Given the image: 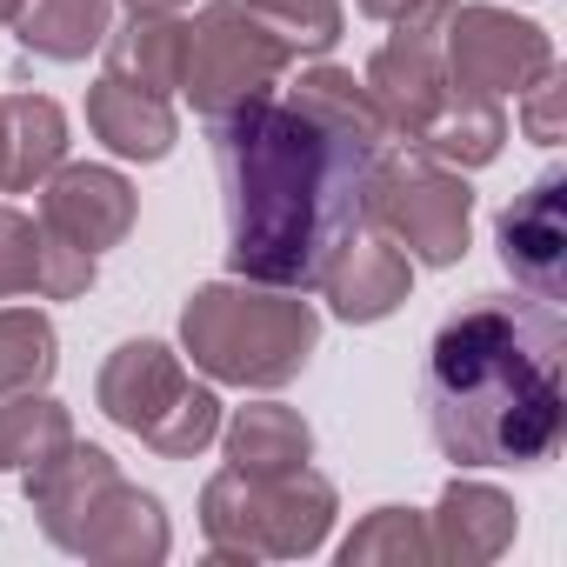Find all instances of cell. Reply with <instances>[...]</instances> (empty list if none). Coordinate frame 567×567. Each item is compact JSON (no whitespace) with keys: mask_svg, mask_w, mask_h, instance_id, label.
<instances>
[{"mask_svg":"<svg viewBox=\"0 0 567 567\" xmlns=\"http://www.w3.org/2000/svg\"><path fill=\"white\" fill-rule=\"evenodd\" d=\"M127 8H134V14H181L187 0H127Z\"/></svg>","mask_w":567,"mask_h":567,"instance_id":"cell-26","label":"cell"},{"mask_svg":"<svg viewBox=\"0 0 567 567\" xmlns=\"http://www.w3.org/2000/svg\"><path fill=\"white\" fill-rule=\"evenodd\" d=\"M101 408L141 434L154 454H200L214 434H220V401L181 368L174 348L161 341H127L114 348V361L101 368Z\"/></svg>","mask_w":567,"mask_h":567,"instance_id":"cell-8","label":"cell"},{"mask_svg":"<svg viewBox=\"0 0 567 567\" xmlns=\"http://www.w3.org/2000/svg\"><path fill=\"white\" fill-rule=\"evenodd\" d=\"M54 321L41 308H0V401L41 394L54 381Z\"/></svg>","mask_w":567,"mask_h":567,"instance_id":"cell-21","label":"cell"},{"mask_svg":"<svg viewBox=\"0 0 567 567\" xmlns=\"http://www.w3.org/2000/svg\"><path fill=\"white\" fill-rule=\"evenodd\" d=\"M408 288H414V260H408L394 240H381V234L368 227V234H354V240L328 260V274H321L315 295H328V308H334L341 321H388V315L408 301Z\"/></svg>","mask_w":567,"mask_h":567,"instance_id":"cell-14","label":"cell"},{"mask_svg":"<svg viewBox=\"0 0 567 567\" xmlns=\"http://www.w3.org/2000/svg\"><path fill=\"white\" fill-rule=\"evenodd\" d=\"M447 14L454 0H414L394 21L388 48L368 61V101L381 107L388 134H401L408 147L447 161V167H487L507 141V107L501 101H461L447 81Z\"/></svg>","mask_w":567,"mask_h":567,"instance_id":"cell-3","label":"cell"},{"mask_svg":"<svg viewBox=\"0 0 567 567\" xmlns=\"http://www.w3.org/2000/svg\"><path fill=\"white\" fill-rule=\"evenodd\" d=\"M474 187L434 154H381L361 187V227L394 240L421 267H454L467 254Z\"/></svg>","mask_w":567,"mask_h":567,"instance_id":"cell-7","label":"cell"},{"mask_svg":"<svg viewBox=\"0 0 567 567\" xmlns=\"http://www.w3.org/2000/svg\"><path fill=\"white\" fill-rule=\"evenodd\" d=\"M101 54H107L101 74L174 94V87H181V54H187V21H174V14H134L121 34L107 28Z\"/></svg>","mask_w":567,"mask_h":567,"instance_id":"cell-18","label":"cell"},{"mask_svg":"<svg viewBox=\"0 0 567 567\" xmlns=\"http://www.w3.org/2000/svg\"><path fill=\"white\" fill-rule=\"evenodd\" d=\"M68 154V114L48 94H0V194L41 187Z\"/></svg>","mask_w":567,"mask_h":567,"instance_id":"cell-16","label":"cell"},{"mask_svg":"<svg viewBox=\"0 0 567 567\" xmlns=\"http://www.w3.org/2000/svg\"><path fill=\"white\" fill-rule=\"evenodd\" d=\"M74 441L68 427V408L41 401V394H8V408H0V467H41L48 454H61Z\"/></svg>","mask_w":567,"mask_h":567,"instance_id":"cell-22","label":"cell"},{"mask_svg":"<svg viewBox=\"0 0 567 567\" xmlns=\"http://www.w3.org/2000/svg\"><path fill=\"white\" fill-rule=\"evenodd\" d=\"M441 54L461 101H507L554 68V41L507 8H454Z\"/></svg>","mask_w":567,"mask_h":567,"instance_id":"cell-10","label":"cell"},{"mask_svg":"<svg viewBox=\"0 0 567 567\" xmlns=\"http://www.w3.org/2000/svg\"><path fill=\"white\" fill-rule=\"evenodd\" d=\"M107 8L114 0H21L8 28L41 61H87L107 41Z\"/></svg>","mask_w":567,"mask_h":567,"instance_id":"cell-19","label":"cell"},{"mask_svg":"<svg viewBox=\"0 0 567 567\" xmlns=\"http://www.w3.org/2000/svg\"><path fill=\"white\" fill-rule=\"evenodd\" d=\"M354 8H361V14H374V21H401L414 0H354Z\"/></svg>","mask_w":567,"mask_h":567,"instance_id":"cell-25","label":"cell"},{"mask_svg":"<svg viewBox=\"0 0 567 567\" xmlns=\"http://www.w3.org/2000/svg\"><path fill=\"white\" fill-rule=\"evenodd\" d=\"M381 554H388V560H408V554H414V560H434L427 527H421V520H408V507H374V520L341 547V560H348V567H354V560H381Z\"/></svg>","mask_w":567,"mask_h":567,"instance_id":"cell-23","label":"cell"},{"mask_svg":"<svg viewBox=\"0 0 567 567\" xmlns=\"http://www.w3.org/2000/svg\"><path fill=\"white\" fill-rule=\"evenodd\" d=\"M308 454H315L308 421L280 401L240 408L234 427H227V467H240V474H280V467H301Z\"/></svg>","mask_w":567,"mask_h":567,"instance_id":"cell-20","label":"cell"},{"mask_svg":"<svg viewBox=\"0 0 567 567\" xmlns=\"http://www.w3.org/2000/svg\"><path fill=\"white\" fill-rule=\"evenodd\" d=\"M187 361L207 368L214 381L234 388H280L295 381L321 341V315L288 295V288H260V280H214L200 288L181 315Z\"/></svg>","mask_w":567,"mask_h":567,"instance_id":"cell-4","label":"cell"},{"mask_svg":"<svg viewBox=\"0 0 567 567\" xmlns=\"http://www.w3.org/2000/svg\"><path fill=\"white\" fill-rule=\"evenodd\" d=\"M87 127H94L121 161H167L181 121H174V94L101 74V81L87 87Z\"/></svg>","mask_w":567,"mask_h":567,"instance_id":"cell-15","label":"cell"},{"mask_svg":"<svg viewBox=\"0 0 567 567\" xmlns=\"http://www.w3.org/2000/svg\"><path fill=\"white\" fill-rule=\"evenodd\" d=\"M14 8H21V0H0V28H8V21H14Z\"/></svg>","mask_w":567,"mask_h":567,"instance_id":"cell-27","label":"cell"},{"mask_svg":"<svg viewBox=\"0 0 567 567\" xmlns=\"http://www.w3.org/2000/svg\"><path fill=\"white\" fill-rule=\"evenodd\" d=\"M507 540H514V501L481 481H447L434 527H427L434 560H494Z\"/></svg>","mask_w":567,"mask_h":567,"instance_id":"cell-17","label":"cell"},{"mask_svg":"<svg viewBox=\"0 0 567 567\" xmlns=\"http://www.w3.org/2000/svg\"><path fill=\"white\" fill-rule=\"evenodd\" d=\"M560 68H547L534 87H520V127H527V141H540V147H554L560 141Z\"/></svg>","mask_w":567,"mask_h":567,"instance_id":"cell-24","label":"cell"},{"mask_svg":"<svg viewBox=\"0 0 567 567\" xmlns=\"http://www.w3.org/2000/svg\"><path fill=\"white\" fill-rule=\"evenodd\" d=\"M301 54L280 41L247 0H214L200 21H187V54H181V94L194 101V114H227L240 101H260L280 87Z\"/></svg>","mask_w":567,"mask_h":567,"instance_id":"cell-9","label":"cell"},{"mask_svg":"<svg viewBox=\"0 0 567 567\" xmlns=\"http://www.w3.org/2000/svg\"><path fill=\"white\" fill-rule=\"evenodd\" d=\"M87 288H94V254L68 247L21 207H0V301H21V295L74 301Z\"/></svg>","mask_w":567,"mask_h":567,"instance_id":"cell-13","label":"cell"},{"mask_svg":"<svg viewBox=\"0 0 567 567\" xmlns=\"http://www.w3.org/2000/svg\"><path fill=\"white\" fill-rule=\"evenodd\" d=\"M334 520V487L301 461L280 474H240L220 467L207 481V540L214 554L254 560V554H315Z\"/></svg>","mask_w":567,"mask_h":567,"instance_id":"cell-6","label":"cell"},{"mask_svg":"<svg viewBox=\"0 0 567 567\" xmlns=\"http://www.w3.org/2000/svg\"><path fill=\"white\" fill-rule=\"evenodd\" d=\"M227 267L260 288L315 295L328 260L361 234V187L388 121L341 68H308L288 94H260L207 121Z\"/></svg>","mask_w":567,"mask_h":567,"instance_id":"cell-1","label":"cell"},{"mask_svg":"<svg viewBox=\"0 0 567 567\" xmlns=\"http://www.w3.org/2000/svg\"><path fill=\"white\" fill-rule=\"evenodd\" d=\"M427 434L454 467H540L567 434V328L534 295L461 308L421 374Z\"/></svg>","mask_w":567,"mask_h":567,"instance_id":"cell-2","label":"cell"},{"mask_svg":"<svg viewBox=\"0 0 567 567\" xmlns=\"http://www.w3.org/2000/svg\"><path fill=\"white\" fill-rule=\"evenodd\" d=\"M41 227L61 234L81 254H101L127 240L134 227V187L114 167H54L41 181Z\"/></svg>","mask_w":567,"mask_h":567,"instance_id":"cell-12","label":"cell"},{"mask_svg":"<svg viewBox=\"0 0 567 567\" xmlns=\"http://www.w3.org/2000/svg\"><path fill=\"white\" fill-rule=\"evenodd\" d=\"M28 501H34L41 527L74 554H101V560H161L167 554L161 501L127 487L114 454H101L87 441H68L61 454L28 467Z\"/></svg>","mask_w":567,"mask_h":567,"instance_id":"cell-5","label":"cell"},{"mask_svg":"<svg viewBox=\"0 0 567 567\" xmlns=\"http://www.w3.org/2000/svg\"><path fill=\"white\" fill-rule=\"evenodd\" d=\"M494 247L520 295L547 308L567 301V174L560 167H547L527 194H514V207L494 220Z\"/></svg>","mask_w":567,"mask_h":567,"instance_id":"cell-11","label":"cell"}]
</instances>
